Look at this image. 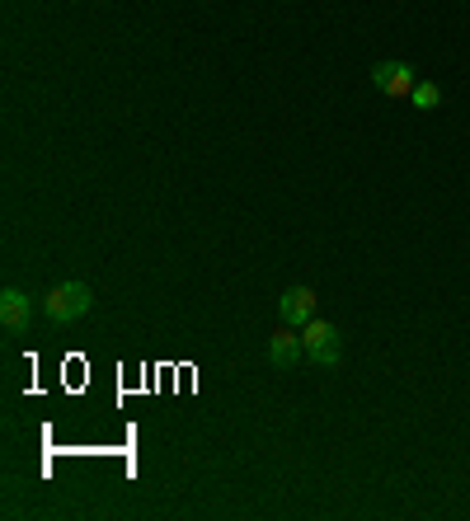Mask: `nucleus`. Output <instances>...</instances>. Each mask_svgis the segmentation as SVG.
<instances>
[{
    "mask_svg": "<svg viewBox=\"0 0 470 521\" xmlns=\"http://www.w3.org/2000/svg\"><path fill=\"white\" fill-rule=\"evenodd\" d=\"M278 315L282 324H292V329H306L315 320V292L311 287H287L278 301Z\"/></svg>",
    "mask_w": 470,
    "mask_h": 521,
    "instance_id": "6",
    "label": "nucleus"
},
{
    "mask_svg": "<svg viewBox=\"0 0 470 521\" xmlns=\"http://www.w3.org/2000/svg\"><path fill=\"white\" fill-rule=\"evenodd\" d=\"M367 76H372V85L386 94V99H409L414 85H419V76H414V66L409 62H376Z\"/></svg>",
    "mask_w": 470,
    "mask_h": 521,
    "instance_id": "3",
    "label": "nucleus"
},
{
    "mask_svg": "<svg viewBox=\"0 0 470 521\" xmlns=\"http://www.w3.org/2000/svg\"><path fill=\"white\" fill-rule=\"evenodd\" d=\"M90 306H94V292L85 287V282H57L52 292L43 296V315L52 324H76V320H85L90 315Z\"/></svg>",
    "mask_w": 470,
    "mask_h": 521,
    "instance_id": "1",
    "label": "nucleus"
},
{
    "mask_svg": "<svg viewBox=\"0 0 470 521\" xmlns=\"http://www.w3.org/2000/svg\"><path fill=\"white\" fill-rule=\"evenodd\" d=\"M409 104H414V108H438L442 104V90H438V85H428V80H419V85H414V94H409Z\"/></svg>",
    "mask_w": 470,
    "mask_h": 521,
    "instance_id": "7",
    "label": "nucleus"
},
{
    "mask_svg": "<svg viewBox=\"0 0 470 521\" xmlns=\"http://www.w3.org/2000/svg\"><path fill=\"white\" fill-rule=\"evenodd\" d=\"M301 343H306V362H315V367H339V329L329 320L315 315V320L301 329Z\"/></svg>",
    "mask_w": 470,
    "mask_h": 521,
    "instance_id": "2",
    "label": "nucleus"
},
{
    "mask_svg": "<svg viewBox=\"0 0 470 521\" xmlns=\"http://www.w3.org/2000/svg\"><path fill=\"white\" fill-rule=\"evenodd\" d=\"M33 315H38L33 296H24L19 287H5V292H0V324H5L10 334H24L33 324Z\"/></svg>",
    "mask_w": 470,
    "mask_h": 521,
    "instance_id": "4",
    "label": "nucleus"
},
{
    "mask_svg": "<svg viewBox=\"0 0 470 521\" xmlns=\"http://www.w3.org/2000/svg\"><path fill=\"white\" fill-rule=\"evenodd\" d=\"M306 357V343H301V329H292V324H282L278 334L268 338V362L278 371H292Z\"/></svg>",
    "mask_w": 470,
    "mask_h": 521,
    "instance_id": "5",
    "label": "nucleus"
}]
</instances>
